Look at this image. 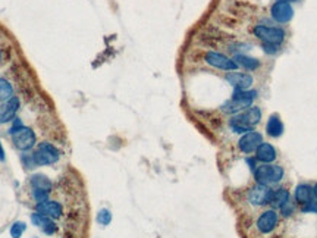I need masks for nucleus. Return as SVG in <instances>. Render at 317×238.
<instances>
[{
	"instance_id": "1",
	"label": "nucleus",
	"mask_w": 317,
	"mask_h": 238,
	"mask_svg": "<svg viewBox=\"0 0 317 238\" xmlns=\"http://www.w3.org/2000/svg\"><path fill=\"white\" fill-rule=\"evenodd\" d=\"M260 121H261L260 107L251 106V107L237 113L235 116H232L229 121V127L237 134H245V133L253 131V128L257 124H260Z\"/></svg>"
},
{
	"instance_id": "2",
	"label": "nucleus",
	"mask_w": 317,
	"mask_h": 238,
	"mask_svg": "<svg viewBox=\"0 0 317 238\" xmlns=\"http://www.w3.org/2000/svg\"><path fill=\"white\" fill-rule=\"evenodd\" d=\"M255 97H257V91H254V90H235L232 99L225 102L222 110L225 113H232V115L239 113V112L251 107Z\"/></svg>"
},
{
	"instance_id": "3",
	"label": "nucleus",
	"mask_w": 317,
	"mask_h": 238,
	"mask_svg": "<svg viewBox=\"0 0 317 238\" xmlns=\"http://www.w3.org/2000/svg\"><path fill=\"white\" fill-rule=\"evenodd\" d=\"M285 176V170L281 165H272V163H264L261 166H257L254 169V178L257 184L270 187L279 184Z\"/></svg>"
},
{
	"instance_id": "4",
	"label": "nucleus",
	"mask_w": 317,
	"mask_h": 238,
	"mask_svg": "<svg viewBox=\"0 0 317 238\" xmlns=\"http://www.w3.org/2000/svg\"><path fill=\"white\" fill-rule=\"evenodd\" d=\"M278 227H279V213L273 207L266 209L264 212H261L258 215L257 221H255V231L261 237L273 234Z\"/></svg>"
},
{
	"instance_id": "5",
	"label": "nucleus",
	"mask_w": 317,
	"mask_h": 238,
	"mask_svg": "<svg viewBox=\"0 0 317 238\" xmlns=\"http://www.w3.org/2000/svg\"><path fill=\"white\" fill-rule=\"evenodd\" d=\"M61 152L56 146L52 143H40L37 150L32 153V159L35 162V166H49L59 160Z\"/></svg>"
},
{
	"instance_id": "6",
	"label": "nucleus",
	"mask_w": 317,
	"mask_h": 238,
	"mask_svg": "<svg viewBox=\"0 0 317 238\" xmlns=\"http://www.w3.org/2000/svg\"><path fill=\"white\" fill-rule=\"evenodd\" d=\"M254 35L258 37L263 43L276 44V46H281V43L285 40V31L282 28H278V27L257 25L254 28Z\"/></svg>"
},
{
	"instance_id": "7",
	"label": "nucleus",
	"mask_w": 317,
	"mask_h": 238,
	"mask_svg": "<svg viewBox=\"0 0 317 238\" xmlns=\"http://www.w3.org/2000/svg\"><path fill=\"white\" fill-rule=\"evenodd\" d=\"M12 141H13L16 149H19L22 152H28L35 146V134H34L31 128L21 127L18 131H15L12 134Z\"/></svg>"
},
{
	"instance_id": "8",
	"label": "nucleus",
	"mask_w": 317,
	"mask_h": 238,
	"mask_svg": "<svg viewBox=\"0 0 317 238\" xmlns=\"http://www.w3.org/2000/svg\"><path fill=\"white\" fill-rule=\"evenodd\" d=\"M270 191H272V188H269L266 185H261V184H255L247 193V202L255 206V207L267 206L269 204V197H270Z\"/></svg>"
},
{
	"instance_id": "9",
	"label": "nucleus",
	"mask_w": 317,
	"mask_h": 238,
	"mask_svg": "<svg viewBox=\"0 0 317 238\" xmlns=\"http://www.w3.org/2000/svg\"><path fill=\"white\" fill-rule=\"evenodd\" d=\"M204 61L210 67L222 69V71H237L238 69V65L235 64L234 59H229L228 56H225L222 53H218V52H207L206 56H204Z\"/></svg>"
},
{
	"instance_id": "10",
	"label": "nucleus",
	"mask_w": 317,
	"mask_h": 238,
	"mask_svg": "<svg viewBox=\"0 0 317 238\" xmlns=\"http://www.w3.org/2000/svg\"><path fill=\"white\" fill-rule=\"evenodd\" d=\"M263 143V136L257 131H250V133H245L244 136L239 138L238 141V149L241 153H245V155H250L257 150V147Z\"/></svg>"
},
{
	"instance_id": "11",
	"label": "nucleus",
	"mask_w": 317,
	"mask_h": 238,
	"mask_svg": "<svg viewBox=\"0 0 317 238\" xmlns=\"http://www.w3.org/2000/svg\"><path fill=\"white\" fill-rule=\"evenodd\" d=\"M21 107V100L13 96L9 100L0 104V124H7L16 118V113Z\"/></svg>"
},
{
	"instance_id": "12",
	"label": "nucleus",
	"mask_w": 317,
	"mask_h": 238,
	"mask_svg": "<svg viewBox=\"0 0 317 238\" xmlns=\"http://www.w3.org/2000/svg\"><path fill=\"white\" fill-rule=\"evenodd\" d=\"M272 18L276 21V22H281V24H285V22H289L294 16V9L289 3L286 1H275L273 6H272Z\"/></svg>"
},
{
	"instance_id": "13",
	"label": "nucleus",
	"mask_w": 317,
	"mask_h": 238,
	"mask_svg": "<svg viewBox=\"0 0 317 238\" xmlns=\"http://www.w3.org/2000/svg\"><path fill=\"white\" fill-rule=\"evenodd\" d=\"M225 79L235 90H248L253 84V77L245 72H229V74H226Z\"/></svg>"
},
{
	"instance_id": "14",
	"label": "nucleus",
	"mask_w": 317,
	"mask_h": 238,
	"mask_svg": "<svg viewBox=\"0 0 317 238\" xmlns=\"http://www.w3.org/2000/svg\"><path fill=\"white\" fill-rule=\"evenodd\" d=\"M35 210L44 216H49L52 219H59L62 215H64V207L59 202H55V200H46L43 203H37L35 206Z\"/></svg>"
},
{
	"instance_id": "15",
	"label": "nucleus",
	"mask_w": 317,
	"mask_h": 238,
	"mask_svg": "<svg viewBox=\"0 0 317 238\" xmlns=\"http://www.w3.org/2000/svg\"><path fill=\"white\" fill-rule=\"evenodd\" d=\"M31 221L32 224L38 228H41V231L46 234V236H53L56 231H58V227H56V222L55 219L49 218V216H44L41 213H32L31 215Z\"/></svg>"
},
{
	"instance_id": "16",
	"label": "nucleus",
	"mask_w": 317,
	"mask_h": 238,
	"mask_svg": "<svg viewBox=\"0 0 317 238\" xmlns=\"http://www.w3.org/2000/svg\"><path fill=\"white\" fill-rule=\"evenodd\" d=\"M278 158L276 149L269 143H261L255 150V160L261 163H272Z\"/></svg>"
},
{
	"instance_id": "17",
	"label": "nucleus",
	"mask_w": 317,
	"mask_h": 238,
	"mask_svg": "<svg viewBox=\"0 0 317 238\" xmlns=\"http://www.w3.org/2000/svg\"><path fill=\"white\" fill-rule=\"evenodd\" d=\"M291 200V196H289V191L286 188H276V190H272L270 191V197H269V206L273 207V209H279L282 207L286 202Z\"/></svg>"
},
{
	"instance_id": "18",
	"label": "nucleus",
	"mask_w": 317,
	"mask_h": 238,
	"mask_svg": "<svg viewBox=\"0 0 317 238\" xmlns=\"http://www.w3.org/2000/svg\"><path fill=\"white\" fill-rule=\"evenodd\" d=\"M294 197H295V202L303 206V204H306L307 202H310L312 199H315V190L310 185H307V184H300L295 188Z\"/></svg>"
},
{
	"instance_id": "19",
	"label": "nucleus",
	"mask_w": 317,
	"mask_h": 238,
	"mask_svg": "<svg viewBox=\"0 0 317 238\" xmlns=\"http://www.w3.org/2000/svg\"><path fill=\"white\" fill-rule=\"evenodd\" d=\"M266 131H267V136L272 138H279L284 134V124L278 115H272L269 118V121L266 124Z\"/></svg>"
},
{
	"instance_id": "20",
	"label": "nucleus",
	"mask_w": 317,
	"mask_h": 238,
	"mask_svg": "<svg viewBox=\"0 0 317 238\" xmlns=\"http://www.w3.org/2000/svg\"><path fill=\"white\" fill-rule=\"evenodd\" d=\"M30 182H31L32 188L44 190V191H49V193H50L52 188H53V182L50 181V178L46 176V175H43V173H35V175H32Z\"/></svg>"
},
{
	"instance_id": "21",
	"label": "nucleus",
	"mask_w": 317,
	"mask_h": 238,
	"mask_svg": "<svg viewBox=\"0 0 317 238\" xmlns=\"http://www.w3.org/2000/svg\"><path fill=\"white\" fill-rule=\"evenodd\" d=\"M234 61L238 67H242V68L248 69V71H255L260 67V61L250 58V56H245V55H235Z\"/></svg>"
},
{
	"instance_id": "22",
	"label": "nucleus",
	"mask_w": 317,
	"mask_h": 238,
	"mask_svg": "<svg viewBox=\"0 0 317 238\" xmlns=\"http://www.w3.org/2000/svg\"><path fill=\"white\" fill-rule=\"evenodd\" d=\"M13 97V87L6 78H0V102H6Z\"/></svg>"
},
{
	"instance_id": "23",
	"label": "nucleus",
	"mask_w": 317,
	"mask_h": 238,
	"mask_svg": "<svg viewBox=\"0 0 317 238\" xmlns=\"http://www.w3.org/2000/svg\"><path fill=\"white\" fill-rule=\"evenodd\" d=\"M25 231H27V224H25V222H21V221L15 222V224L10 227V230H9L10 237L12 238H21Z\"/></svg>"
},
{
	"instance_id": "24",
	"label": "nucleus",
	"mask_w": 317,
	"mask_h": 238,
	"mask_svg": "<svg viewBox=\"0 0 317 238\" xmlns=\"http://www.w3.org/2000/svg\"><path fill=\"white\" fill-rule=\"evenodd\" d=\"M97 222L101 225V227H107L110 222H112V213L109 209H101L98 210L97 213Z\"/></svg>"
},
{
	"instance_id": "25",
	"label": "nucleus",
	"mask_w": 317,
	"mask_h": 238,
	"mask_svg": "<svg viewBox=\"0 0 317 238\" xmlns=\"http://www.w3.org/2000/svg\"><path fill=\"white\" fill-rule=\"evenodd\" d=\"M49 191H44V190H38V188H32V197L37 203H43L46 200H49Z\"/></svg>"
},
{
	"instance_id": "26",
	"label": "nucleus",
	"mask_w": 317,
	"mask_h": 238,
	"mask_svg": "<svg viewBox=\"0 0 317 238\" xmlns=\"http://www.w3.org/2000/svg\"><path fill=\"white\" fill-rule=\"evenodd\" d=\"M279 212H281V215H282L284 218L288 219V218H291V216L295 213V204L289 200V202H286L282 207H279Z\"/></svg>"
},
{
	"instance_id": "27",
	"label": "nucleus",
	"mask_w": 317,
	"mask_h": 238,
	"mask_svg": "<svg viewBox=\"0 0 317 238\" xmlns=\"http://www.w3.org/2000/svg\"><path fill=\"white\" fill-rule=\"evenodd\" d=\"M303 213H317V199H312L310 202H307L306 204H303L301 207Z\"/></svg>"
},
{
	"instance_id": "28",
	"label": "nucleus",
	"mask_w": 317,
	"mask_h": 238,
	"mask_svg": "<svg viewBox=\"0 0 317 238\" xmlns=\"http://www.w3.org/2000/svg\"><path fill=\"white\" fill-rule=\"evenodd\" d=\"M21 127H24V124H22V121L19 119V118H15L13 121H12V127H10V130H9V134L12 136L15 131H18Z\"/></svg>"
},
{
	"instance_id": "29",
	"label": "nucleus",
	"mask_w": 317,
	"mask_h": 238,
	"mask_svg": "<svg viewBox=\"0 0 317 238\" xmlns=\"http://www.w3.org/2000/svg\"><path fill=\"white\" fill-rule=\"evenodd\" d=\"M263 50L266 53H276L279 50V46L276 44H269V43H263Z\"/></svg>"
},
{
	"instance_id": "30",
	"label": "nucleus",
	"mask_w": 317,
	"mask_h": 238,
	"mask_svg": "<svg viewBox=\"0 0 317 238\" xmlns=\"http://www.w3.org/2000/svg\"><path fill=\"white\" fill-rule=\"evenodd\" d=\"M0 160H1V162L4 160V150H3V146H1V143H0Z\"/></svg>"
},
{
	"instance_id": "31",
	"label": "nucleus",
	"mask_w": 317,
	"mask_h": 238,
	"mask_svg": "<svg viewBox=\"0 0 317 238\" xmlns=\"http://www.w3.org/2000/svg\"><path fill=\"white\" fill-rule=\"evenodd\" d=\"M279 1H286V3H291V1H297V0H279Z\"/></svg>"
},
{
	"instance_id": "32",
	"label": "nucleus",
	"mask_w": 317,
	"mask_h": 238,
	"mask_svg": "<svg viewBox=\"0 0 317 238\" xmlns=\"http://www.w3.org/2000/svg\"><path fill=\"white\" fill-rule=\"evenodd\" d=\"M313 190H315V197H316V199H317V184H316V187H315Z\"/></svg>"
},
{
	"instance_id": "33",
	"label": "nucleus",
	"mask_w": 317,
	"mask_h": 238,
	"mask_svg": "<svg viewBox=\"0 0 317 238\" xmlns=\"http://www.w3.org/2000/svg\"><path fill=\"white\" fill-rule=\"evenodd\" d=\"M1 61H3V55H1V50H0V64H1Z\"/></svg>"
}]
</instances>
